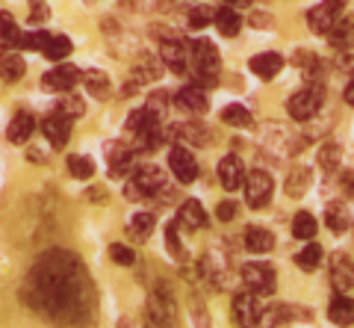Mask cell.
Masks as SVG:
<instances>
[{
	"instance_id": "28",
	"label": "cell",
	"mask_w": 354,
	"mask_h": 328,
	"mask_svg": "<svg viewBox=\"0 0 354 328\" xmlns=\"http://www.w3.org/2000/svg\"><path fill=\"white\" fill-rule=\"evenodd\" d=\"M18 42H21V27L15 24L12 15L0 9V48L12 51V48H18Z\"/></svg>"
},
{
	"instance_id": "42",
	"label": "cell",
	"mask_w": 354,
	"mask_h": 328,
	"mask_svg": "<svg viewBox=\"0 0 354 328\" xmlns=\"http://www.w3.org/2000/svg\"><path fill=\"white\" fill-rule=\"evenodd\" d=\"M109 257H113L118 266H133V264H136V255H133V248L130 246H121V243L109 246Z\"/></svg>"
},
{
	"instance_id": "24",
	"label": "cell",
	"mask_w": 354,
	"mask_h": 328,
	"mask_svg": "<svg viewBox=\"0 0 354 328\" xmlns=\"http://www.w3.org/2000/svg\"><path fill=\"white\" fill-rule=\"evenodd\" d=\"M325 222H328V228H330L334 234L348 231V228H351V210H348V204L330 201L328 210H325Z\"/></svg>"
},
{
	"instance_id": "9",
	"label": "cell",
	"mask_w": 354,
	"mask_h": 328,
	"mask_svg": "<svg viewBox=\"0 0 354 328\" xmlns=\"http://www.w3.org/2000/svg\"><path fill=\"white\" fill-rule=\"evenodd\" d=\"M71 122H74V118L57 113V109H53V113L41 122L44 136H48V142H50L53 148H65V145H68V139H71Z\"/></svg>"
},
{
	"instance_id": "3",
	"label": "cell",
	"mask_w": 354,
	"mask_h": 328,
	"mask_svg": "<svg viewBox=\"0 0 354 328\" xmlns=\"http://www.w3.org/2000/svg\"><path fill=\"white\" fill-rule=\"evenodd\" d=\"M192 62H195V80L198 86H216L218 83V48L209 39H201L192 45Z\"/></svg>"
},
{
	"instance_id": "32",
	"label": "cell",
	"mask_w": 354,
	"mask_h": 328,
	"mask_svg": "<svg viewBox=\"0 0 354 328\" xmlns=\"http://www.w3.org/2000/svg\"><path fill=\"white\" fill-rule=\"evenodd\" d=\"M295 62L301 65V71H304V80H307V83H322V80H325V74H322L325 62L319 60V57H313V53H298V60H295Z\"/></svg>"
},
{
	"instance_id": "13",
	"label": "cell",
	"mask_w": 354,
	"mask_h": 328,
	"mask_svg": "<svg viewBox=\"0 0 354 328\" xmlns=\"http://www.w3.org/2000/svg\"><path fill=\"white\" fill-rule=\"evenodd\" d=\"M234 322L236 325H257L260 322V304L251 290H242L234 296Z\"/></svg>"
},
{
	"instance_id": "50",
	"label": "cell",
	"mask_w": 354,
	"mask_h": 328,
	"mask_svg": "<svg viewBox=\"0 0 354 328\" xmlns=\"http://www.w3.org/2000/svg\"><path fill=\"white\" fill-rule=\"evenodd\" d=\"M346 104H348V107H354V80L346 86Z\"/></svg>"
},
{
	"instance_id": "15",
	"label": "cell",
	"mask_w": 354,
	"mask_h": 328,
	"mask_svg": "<svg viewBox=\"0 0 354 328\" xmlns=\"http://www.w3.org/2000/svg\"><path fill=\"white\" fill-rule=\"evenodd\" d=\"M177 225L189 228V231H201V228H207L209 225V216L204 210V204L195 201V199H186L180 204V210H177Z\"/></svg>"
},
{
	"instance_id": "25",
	"label": "cell",
	"mask_w": 354,
	"mask_h": 328,
	"mask_svg": "<svg viewBox=\"0 0 354 328\" xmlns=\"http://www.w3.org/2000/svg\"><path fill=\"white\" fill-rule=\"evenodd\" d=\"M322 257H325L322 246L313 243V239H307V246L295 255V264H298V269H304V272H316L319 266H322Z\"/></svg>"
},
{
	"instance_id": "27",
	"label": "cell",
	"mask_w": 354,
	"mask_h": 328,
	"mask_svg": "<svg viewBox=\"0 0 354 328\" xmlns=\"http://www.w3.org/2000/svg\"><path fill=\"white\" fill-rule=\"evenodd\" d=\"M328 316H330V322H337V325H351L354 322V299H348L346 293L337 296L334 302H330Z\"/></svg>"
},
{
	"instance_id": "29",
	"label": "cell",
	"mask_w": 354,
	"mask_h": 328,
	"mask_svg": "<svg viewBox=\"0 0 354 328\" xmlns=\"http://www.w3.org/2000/svg\"><path fill=\"white\" fill-rule=\"evenodd\" d=\"M310 181H313V172L307 166H295V172L286 178V195H290V199H301L310 190Z\"/></svg>"
},
{
	"instance_id": "37",
	"label": "cell",
	"mask_w": 354,
	"mask_h": 328,
	"mask_svg": "<svg viewBox=\"0 0 354 328\" xmlns=\"http://www.w3.org/2000/svg\"><path fill=\"white\" fill-rule=\"evenodd\" d=\"M68 172H71V178H77V181H88L95 174V160L83 157V154H74V157H68Z\"/></svg>"
},
{
	"instance_id": "38",
	"label": "cell",
	"mask_w": 354,
	"mask_h": 328,
	"mask_svg": "<svg viewBox=\"0 0 354 328\" xmlns=\"http://www.w3.org/2000/svg\"><path fill=\"white\" fill-rule=\"evenodd\" d=\"M133 166V151L130 148H115L113 151V160H109V174L113 178H121V174H127Z\"/></svg>"
},
{
	"instance_id": "31",
	"label": "cell",
	"mask_w": 354,
	"mask_h": 328,
	"mask_svg": "<svg viewBox=\"0 0 354 328\" xmlns=\"http://www.w3.org/2000/svg\"><path fill=\"white\" fill-rule=\"evenodd\" d=\"M221 122L230 125V127H251L254 125V116L248 107L242 104H227L225 109H221Z\"/></svg>"
},
{
	"instance_id": "41",
	"label": "cell",
	"mask_w": 354,
	"mask_h": 328,
	"mask_svg": "<svg viewBox=\"0 0 354 328\" xmlns=\"http://www.w3.org/2000/svg\"><path fill=\"white\" fill-rule=\"evenodd\" d=\"M209 24H213V9H209V6L201 3V6H195L192 12H189V27L192 30H204Z\"/></svg>"
},
{
	"instance_id": "11",
	"label": "cell",
	"mask_w": 354,
	"mask_h": 328,
	"mask_svg": "<svg viewBox=\"0 0 354 328\" xmlns=\"http://www.w3.org/2000/svg\"><path fill=\"white\" fill-rule=\"evenodd\" d=\"M169 166H171V174L180 183H192L198 178V163H195V157L186 148H180V145H174L169 151Z\"/></svg>"
},
{
	"instance_id": "5",
	"label": "cell",
	"mask_w": 354,
	"mask_h": 328,
	"mask_svg": "<svg viewBox=\"0 0 354 328\" xmlns=\"http://www.w3.org/2000/svg\"><path fill=\"white\" fill-rule=\"evenodd\" d=\"M242 187H245V201H248V207H254V210H260V207H266L272 201L274 181H272L269 172H263V169L248 172L245 181H242Z\"/></svg>"
},
{
	"instance_id": "26",
	"label": "cell",
	"mask_w": 354,
	"mask_h": 328,
	"mask_svg": "<svg viewBox=\"0 0 354 328\" xmlns=\"http://www.w3.org/2000/svg\"><path fill=\"white\" fill-rule=\"evenodd\" d=\"M153 228H157V213H136L130 219V237L136 239V243H145V239L153 234Z\"/></svg>"
},
{
	"instance_id": "19",
	"label": "cell",
	"mask_w": 354,
	"mask_h": 328,
	"mask_svg": "<svg viewBox=\"0 0 354 328\" xmlns=\"http://www.w3.org/2000/svg\"><path fill=\"white\" fill-rule=\"evenodd\" d=\"M242 246L254 251V255H266V251L274 248V234L266 231V228L251 225V228H245V234H242Z\"/></svg>"
},
{
	"instance_id": "23",
	"label": "cell",
	"mask_w": 354,
	"mask_h": 328,
	"mask_svg": "<svg viewBox=\"0 0 354 328\" xmlns=\"http://www.w3.org/2000/svg\"><path fill=\"white\" fill-rule=\"evenodd\" d=\"M213 24L218 27V33H221V36L234 39L236 33L242 30V18H239V12H236V9H230V6H221V9H216V12H213Z\"/></svg>"
},
{
	"instance_id": "46",
	"label": "cell",
	"mask_w": 354,
	"mask_h": 328,
	"mask_svg": "<svg viewBox=\"0 0 354 328\" xmlns=\"http://www.w3.org/2000/svg\"><path fill=\"white\" fill-rule=\"evenodd\" d=\"M148 125V116H145V109H133V113L127 116V130H133V134H139L142 127Z\"/></svg>"
},
{
	"instance_id": "18",
	"label": "cell",
	"mask_w": 354,
	"mask_h": 328,
	"mask_svg": "<svg viewBox=\"0 0 354 328\" xmlns=\"http://www.w3.org/2000/svg\"><path fill=\"white\" fill-rule=\"evenodd\" d=\"M325 36H328V42H330V48L348 53V51L354 48V21H351V18H337L334 27H330Z\"/></svg>"
},
{
	"instance_id": "10",
	"label": "cell",
	"mask_w": 354,
	"mask_h": 328,
	"mask_svg": "<svg viewBox=\"0 0 354 328\" xmlns=\"http://www.w3.org/2000/svg\"><path fill=\"white\" fill-rule=\"evenodd\" d=\"M80 78H83V71L80 69H74V65H57L53 71H48L44 74V89H50V92H71L77 83H80Z\"/></svg>"
},
{
	"instance_id": "12",
	"label": "cell",
	"mask_w": 354,
	"mask_h": 328,
	"mask_svg": "<svg viewBox=\"0 0 354 328\" xmlns=\"http://www.w3.org/2000/svg\"><path fill=\"white\" fill-rule=\"evenodd\" d=\"M330 284H334V290L339 293H348L354 287V260L348 255H342L337 251L334 257H330Z\"/></svg>"
},
{
	"instance_id": "14",
	"label": "cell",
	"mask_w": 354,
	"mask_h": 328,
	"mask_svg": "<svg viewBox=\"0 0 354 328\" xmlns=\"http://www.w3.org/2000/svg\"><path fill=\"white\" fill-rule=\"evenodd\" d=\"M174 104L183 109V113L189 116H204L209 109V101H207V92L201 89V86H186V89H180L174 95Z\"/></svg>"
},
{
	"instance_id": "4",
	"label": "cell",
	"mask_w": 354,
	"mask_h": 328,
	"mask_svg": "<svg viewBox=\"0 0 354 328\" xmlns=\"http://www.w3.org/2000/svg\"><path fill=\"white\" fill-rule=\"evenodd\" d=\"M160 190H165V174L157 166H139L133 172V178L124 190V199L127 201H142V199H151L157 195Z\"/></svg>"
},
{
	"instance_id": "20",
	"label": "cell",
	"mask_w": 354,
	"mask_h": 328,
	"mask_svg": "<svg viewBox=\"0 0 354 328\" xmlns=\"http://www.w3.org/2000/svg\"><path fill=\"white\" fill-rule=\"evenodd\" d=\"M281 69H283V57L281 53H257V57L251 60V71L257 74L260 80H272V78H278L281 74Z\"/></svg>"
},
{
	"instance_id": "7",
	"label": "cell",
	"mask_w": 354,
	"mask_h": 328,
	"mask_svg": "<svg viewBox=\"0 0 354 328\" xmlns=\"http://www.w3.org/2000/svg\"><path fill=\"white\" fill-rule=\"evenodd\" d=\"M274 269L269 264H245L242 266V284H245V290H251L254 296H272L274 293Z\"/></svg>"
},
{
	"instance_id": "6",
	"label": "cell",
	"mask_w": 354,
	"mask_h": 328,
	"mask_svg": "<svg viewBox=\"0 0 354 328\" xmlns=\"http://www.w3.org/2000/svg\"><path fill=\"white\" fill-rule=\"evenodd\" d=\"M148 313H151V322H157V325L174 322L177 308H174V296H171L169 281H160L157 287H153L151 299H148Z\"/></svg>"
},
{
	"instance_id": "45",
	"label": "cell",
	"mask_w": 354,
	"mask_h": 328,
	"mask_svg": "<svg viewBox=\"0 0 354 328\" xmlns=\"http://www.w3.org/2000/svg\"><path fill=\"white\" fill-rule=\"evenodd\" d=\"M236 201H221L218 207H216V216H218V222H234L236 219Z\"/></svg>"
},
{
	"instance_id": "21",
	"label": "cell",
	"mask_w": 354,
	"mask_h": 328,
	"mask_svg": "<svg viewBox=\"0 0 354 328\" xmlns=\"http://www.w3.org/2000/svg\"><path fill=\"white\" fill-rule=\"evenodd\" d=\"M24 71H27V62H24L21 53H15V51L0 53V78H3L6 83H18L21 78H24Z\"/></svg>"
},
{
	"instance_id": "33",
	"label": "cell",
	"mask_w": 354,
	"mask_h": 328,
	"mask_svg": "<svg viewBox=\"0 0 354 328\" xmlns=\"http://www.w3.org/2000/svg\"><path fill=\"white\" fill-rule=\"evenodd\" d=\"M71 51H74V45H71V39H68V36H50V39H48V45L41 48V53H44V57H48L50 62L65 60Z\"/></svg>"
},
{
	"instance_id": "8",
	"label": "cell",
	"mask_w": 354,
	"mask_h": 328,
	"mask_svg": "<svg viewBox=\"0 0 354 328\" xmlns=\"http://www.w3.org/2000/svg\"><path fill=\"white\" fill-rule=\"evenodd\" d=\"M348 6V0H322L319 6H313L307 12V27L310 33H319V36H325V33L334 27V21L339 18V12Z\"/></svg>"
},
{
	"instance_id": "34",
	"label": "cell",
	"mask_w": 354,
	"mask_h": 328,
	"mask_svg": "<svg viewBox=\"0 0 354 328\" xmlns=\"http://www.w3.org/2000/svg\"><path fill=\"white\" fill-rule=\"evenodd\" d=\"M316 219H313V213H295V219H292V237L295 239H313L316 237Z\"/></svg>"
},
{
	"instance_id": "16",
	"label": "cell",
	"mask_w": 354,
	"mask_h": 328,
	"mask_svg": "<svg viewBox=\"0 0 354 328\" xmlns=\"http://www.w3.org/2000/svg\"><path fill=\"white\" fill-rule=\"evenodd\" d=\"M218 181L225 183V190H239L245 181V166L236 154H225L218 160Z\"/></svg>"
},
{
	"instance_id": "49",
	"label": "cell",
	"mask_w": 354,
	"mask_h": 328,
	"mask_svg": "<svg viewBox=\"0 0 354 328\" xmlns=\"http://www.w3.org/2000/svg\"><path fill=\"white\" fill-rule=\"evenodd\" d=\"M251 21H254L257 27H269V24H272V18H269V15H254Z\"/></svg>"
},
{
	"instance_id": "40",
	"label": "cell",
	"mask_w": 354,
	"mask_h": 328,
	"mask_svg": "<svg viewBox=\"0 0 354 328\" xmlns=\"http://www.w3.org/2000/svg\"><path fill=\"white\" fill-rule=\"evenodd\" d=\"M48 33L44 30H32V33H21V42H18V48H24V51H41L44 45H48Z\"/></svg>"
},
{
	"instance_id": "36",
	"label": "cell",
	"mask_w": 354,
	"mask_h": 328,
	"mask_svg": "<svg viewBox=\"0 0 354 328\" xmlns=\"http://www.w3.org/2000/svg\"><path fill=\"white\" fill-rule=\"evenodd\" d=\"M339 163H342V148L337 142H325V145L319 148V166H322V172H334Z\"/></svg>"
},
{
	"instance_id": "47",
	"label": "cell",
	"mask_w": 354,
	"mask_h": 328,
	"mask_svg": "<svg viewBox=\"0 0 354 328\" xmlns=\"http://www.w3.org/2000/svg\"><path fill=\"white\" fill-rule=\"evenodd\" d=\"M342 190H346V195L354 201V172H346V174H342Z\"/></svg>"
},
{
	"instance_id": "30",
	"label": "cell",
	"mask_w": 354,
	"mask_h": 328,
	"mask_svg": "<svg viewBox=\"0 0 354 328\" xmlns=\"http://www.w3.org/2000/svg\"><path fill=\"white\" fill-rule=\"evenodd\" d=\"M83 83H86V89H88V95H95L97 101H104V98L109 95V78H106V71H97V69H88V71H83V78H80Z\"/></svg>"
},
{
	"instance_id": "44",
	"label": "cell",
	"mask_w": 354,
	"mask_h": 328,
	"mask_svg": "<svg viewBox=\"0 0 354 328\" xmlns=\"http://www.w3.org/2000/svg\"><path fill=\"white\" fill-rule=\"evenodd\" d=\"M165 248H169V255H171V257H180V255H183L180 237H177V219L165 225Z\"/></svg>"
},
{
	"instance_id": "35",
	"label": "cell",
	"mask_w": 354,
	"mask_h": 328,
	"mask_svg": "<svg viewBox=\"0 0 354 328\" xmlns=\"http://www.w3.org/2000/svg\"><path fill=\"white\" fill-rule=\"evenodd\" d=\"M165 107H169V98H165V92H153V95L148 98V107H145L148 125H162V118H165Z\"/></svg>"
},
{
	"instance_id": "22",
	"label": "cell",
	"mask_w": 354,
	"mask_h": 328,
	"mask_svg": "<svg viewBox=\"0 0 354 328\" xmlns=\"http://www.w3.org/2000/svg\"><path fill=\"white\" fill-rule=\"evenodd\" d=\"M32 130H36V118L21 109V113H15L12 125H9V130H6V136H9L12 145H24V142L32 136Z\"/></svg>"
},
{
	"instance_id": "43",
	"label": "cell",
	"mask_w": 354,
	"mask_h": 328,
	"mask_svg": "<svg viewBox=\"0 0 354 328\" xmlns=\"http://www.w3.org/2000/svg\"><path fill=\"white\" fill-rule=\"evenodd\" d=\"M177 134H180V136H186V139H192V145H209V139H213V134H209V130L198 127V125L180 127V130H177Z\"/></svg>"
},
{
	"instance_id": "48",
	"label": "cell",
	"mask_w": 354,
	"mask_h": 328,
	"mask_svg": "<svg viewBox=\"0 0 354 328\" xmlns=\"http://www.w3.org/2000/svg\"><path fill=\"white\" fill-rule=\"evenodd\" d=\"M251 3H254V0H221V6H230V9H245Z\"/></svg>"
},
{
	"instance_id": "39",
	"label": "cell",
	"mask_w": 354,
	"mask_h": 328,
	"mask_svg": "<svg viewBox=\"0 0 354 328\" xmlns=\"http://www.w3.org/2000/svg\"><path fill=\"white\" fill-rule=\"evenodd\" d=\"M57 113L62 116H68V118H80L86 113V104H83V98H77V95H68L65 92L59 98V104H57Z\"/></svg>"
},
{
	"instance_id": "17",
	"label": "cell",
	"mask_w": 354,
	"mask_h": 328,
	"mask_svg": "<svg viewBox=\"0 0 354 328\" xmlns=\"http://www.w3.org/2000/svg\"><path fill=\"white\" fill-rule=\"evenodd\" d=\"M160 57H162V62L169 65L174 74H183L186 71V57H189V48H186L180 39H165L162 48H160Z\"/></svg>"
},
{
	"instance_id": "2",
	"label": "cell",
	"mask_w": 354,
	"mask_h": 328,
	"mask_svg": "<svg viewBox=\"0 0 354 328\" xmlns=\"http://www.w3.org/2000/svg\"><path fill=\"white\" fill-rule=\"evenodd\" d=\"M325 104V83H307L304 89H298L290 101H286V113L295 122H307L313 118Z\"/></svg>"
},
{
	"instance_id": "1",
	"label": "cell",
	"mask_w": 354,
	"mask_h": 328,
	"mask_svg": "<svg viewBox=\"0 0 354 328\" xmlns=\"http://www.w3.org/2000/svg\"><path fill=\"white\" fill-rule=\"evenodd\" d=\"M30 287H36L44 311H50L53 316H65V311H71V304H80V296L88 290V278L86 269L74 257L53 251L32 272Z\"/></svg>"
}]
</instances>
